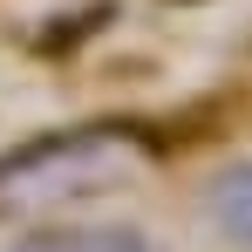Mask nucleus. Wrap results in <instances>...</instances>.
I'll use <instances>...</instances> for the list:
<instances>
[{"instance_id": "obj_1", "label": "nucleus", "mask_w": 252, "mask_h": 252, "mask_svg": "<svg viewBox=\"0 0 252 252\" xmlns=\"http://www.w3.org/2000/svg\"><path fill=\"white\" fill-rule=\"evenodd\" d=\"M136 136H143L136 123H75V129L28 136V143L0 150V191L28 184V177H48V170H68V164H95L102 150H116V143H136Z\"/></svg>"}, {"instance_id": "obj_2", "label": "nucleus", "mask_w": 252, "mask_h": 252, "mask_svg": "<svg viewBox=\"0 0 252 252\" xmlns=\"http://www.w3.org/2000/svg\"><path fill=\"white\" fill-rule=\"evenodd\" d=\"M14 252H164V246L136 225H41L14 239Z\"/></svg>"}, {"instance_id": "obj_3", "label": "nucleus", "mask_w": 252, "mask_h": 252, "mask_svg": "<svg viewBox=\"0 0 252 252\" xmlns=\"http://www.w3.org/2000/svg\"><path fill=\"white\" fill-rule=\"evenodd\" d=\"M205 218H211L239 252H252V157L211 170V184H205Z\"/></svg>"}]
</instances>
